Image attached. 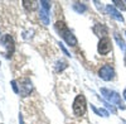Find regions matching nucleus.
<instances>
[{
  "mask_svg": "<svg viewBox=\"0 0 126 124\" xmlns=\"http://www.w3.org/2000/svg\"><path fill=\"white\" fill-rule=\"evenodd\" d=\"M56 29L69 46H76L77 44V38L75 37V34L67 28V25L63 22H57L56 23Z\"/></svg>",
  "mask_w": 126,
  "mask_h": 124,
  "instance_id": "f257e3e1",
  "label": "nucleus"
},
{
  "mask_svg": "<svg viewBox=\"0 0 126 124\" xmlns=\"http://www.w3.org/2000/svg\"><path fill=\"white\" fill-rule=\"evenodd\" d=\"M101 94L103 95V98L106 99V100H109V103L117 105L120 109H125V105H124V103H122V100H121V98H120V95L117 94V92L102 87L101 89Z\"/></svg>",
  "mask_w": 126,
  "mask_h": 124,
  "instance_id": "f03ea898",
  "label": "nucleus"
},
{
  "mask_svg": "<svg viewBox=\"0 0 126 124\" xmlns=\"http://www.w3.org/2000/svg\"><path fill=\"white\" fill-rule=\"evenodd\" d=\"M73 113H75L76 117H82L86 113V99L82 94L77 95V98L73 101Z\"/></svg>",
  "mask_w": 126,
  "mask_h": 124,
  "instance_id": "7ed1b4c3",
  "label": "nucleus"
},
{
  "mask_svg": "<svg viewBox=\"0 0 126 124\" xmlns=\"http://www.w3.org/2000/svg\"><path fill=\"white\" fill-rule=\"evenodd\" d=\"M98 76H100L102 80H105V81L112 80V79L115 77V71H113L112 66H110V65L102 66V67L100 68V71H98Z\"/></svg>",
  "mask_w": 126,
  "mask_h": 124,
  "instance_id": "20e7f679",
  "label": "nucleus"
},
{
  "mask_svg": "<svg viewBox=\"0 0 126 124\" xmlns=\"http://www.w3.org/2000/svg\"><path fill=\"white\" fill-rule=\"evenodd\" d=\"M111 39L109 37H102L98 42V47L97 51L100 55H107L110 51H111Z\"/></svg>",
  "mask_w": 126,
  "mask_h": 124,
  "instance_id": "39448f33",
  "label": "nucleus"
},
{
  "mask_svg": "<svg viewBox=\"0 0 126 124\" xmlns=\"http://www.w3.org/2000/svg\"><path fill=\"white\" fill-rule=\"evenodd\" d=\"M0 42H1V43L6 47V57H10V56L13 55L14 48H15L13 38L10 37L9 34H5V36H3L1 38H0Z\"/></svg>",
  "mask_w": 126,
  "mask_h": 124,
  "instance_id": "423d86ee",
  "label": "nucleus"
},
{
  "mask_svg": "<svg viewBox=\"0 0 126 124\" xmlns=\"http://www.w3.org/2000/svg\"><path fill=\"white\" fill-rule=\"evenodd\" d=\"M19 84H20V94H22V96H28L30 95L32 92V82L27 77H23L19 80Z\"/></svg>",
  "mask_w": 126,
  "mask_h": 124,
  "instance_id": "0eeeda50",
  "label": "nucleus"
},
{
  "mask_svg": "<svg viewBox=\"0 0 126 124\" xmlns=\"http://www.w3.org/2000/svg\"><path fill=\"white\" fill-rule=\"evenodd\" d=\"M49 9L50 4L48 1H40V19L46 25L49 24Z\"/></svg>",
  "mask_w": 126,
  "mask_h": 124,
  "instance_id": "6e6552de",
  "label": "nucleus"
},
{
  "mask_svg": "<svg viewBox=\"0 0 126 124\" xmlns=\"http://www.w3.org/2000/svg\"><path fill=\"white\" fill-rule=\"evenodd\" d=\"M107 12H109V14L111 15V17H113L115 19H117L119 22H124V17L120 14V12L119 10H116L113 6H111V5H107Z\"/></svg>",
  "mask_w": 126,
  "mask_h": 124,
  "instance_id": "1a4fd4ad",
  "label": "nucleus"
},
{
  "mask_svg": "<svg viewBox=\"0 0 126 124\" xmlns=\"http://www.w3.org/2000/svg\"><path fill=\"white\" fill-rule=\"evenodd\" d=\"M91 108H92V110L96 113V114L102 115V117H109V111L107 110H105V109H97L96 106H93V105H91Z\"/></svg>",
  "mask_w": 126,
  "mask_h": 124,
  "instance_id": "9d476101",
  "label": "nucleus"
},
{
  "mask_svg": "<svg viewBox=\"0 0 126 124\" xmlns=\"http://www.w3.org/2000/svg\"><path fill=\"white\" fill-rule=\"evenodd\" d=\"M23 5H24V8H27L28 10H34V9L37 8V4H35L34 1H27V0H24V1H23Z\"/></svg>",
  "mask_w": 126,
  "mask_h": 124,
  "instance_id": "9b49d317",
  "label": "nucleus"
},
{
  "mask_svg": "<svg viewBox=\"0 0 126 124\" xmlns=\"http://www.w3.org/2000/svg\"><path fill=\"white\" fill-rule=\"evenodd\" d=\"M73 8H75V10H77L78 13H82V12H85V10H86V5L85 4H79V3L73 4Z\"/></svg>",
  "mask_w": 126,
  "mask_h": 124,
  "instance_id": "f8f14e48",
  "label": "nucleus"
},
{
  "mask_svg": "<svg viewBox=\"0 0 126 124\" xmlns=\"http://www.w3.org/2000/svg\"><path fill=\"white\" fill-rule=\"evenodd\" d=\"M115 39L117 41L119 46H120V47H121L122 49H124V48H126V44L124 43V41H122V39H120V37H119V34H117V33H115Z\"/></svg>",
  "mask_w": 126,
  "mask_h": 124,
  "instance_id": "ddd939ff",
  "label": "nucleus"
},
{
  "mask_svg": "<svg viewBox=\"0 0 126 124\" xmlns=\"http://www.w3.org/2000/svg\"><path fill=\"white\" fill-rule=\"evenodd\" d=\"M113 3L116 4V5H117L119 8H121L122 10H125V9H126V6L124 5V1H119V0H113Z\"/></svg>",
  "mask_w": 126,
  "mask_h": 124,
  "instance_id": "4468645a",
  "label": "nucleus"
},
{
  "mask_svg": "<svg viewBox=\"0 0 126 124\" xmlns=\"http://www.w3.org/2000/svg\"><path fill=\"white\" fill-rule=\"evenodd\" d=\"M12 86H13V90H14L15 92H19V91H20V90L18 89V85H16V81H14V80L12 81Z\"/></svg>",
  "mask_w": 126,
  "mask_h": 124,
  "instance_id": "2eb2a0df",
  "label": "nucleus"
},
{
  "mask_svg": "<svg viewBox=\"0 0 126 124\" xmlns=\"http://www.w3.org/2000/svg\"><path fill=\"white\" fill-rule=\"evenodd\" d=\"M124 98H125V100H126V90L124 91Z\"/></svg>",
  "mask_w": 126,
  "mask_h": 124,
  "instance_id": "dca6fc26",
  "label": "nucleus"
},
{
  "mask_svg": "<svg viewBox=\"0 0 126 124\" xmlns=\"http://www.w3.org/2000/svg\"><path fill=\"white\" fill-rule=\"evenodd\" d=\"M125 65H126V55H125Z\"/></svg>",
  "mask_w": 126,
  "mask_h": 124,
  "instance_id": "f3484780",
  "label": "nucleus"
},
{
  "mask_svg": "<svg viewBox=\"0 0 126 124\" xmlns=\"http://www.w3.org/2000/svg\"><path fill=\"white\" fill-rule=\"evenodd\" d=\"M125 34H126V32H125Z\"/></svg>",
  "mask_w": 126,
  "mask_h": 124,
  "instance_id": "a211bd4d",
  "label": "nucleus"
}]
</instances>
